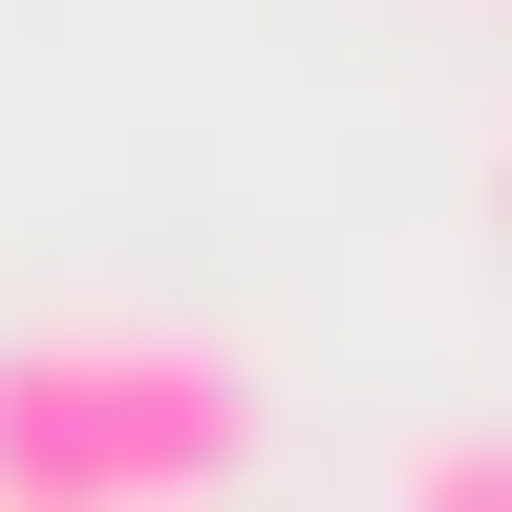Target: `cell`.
Here are the masks:
<instances>
[{
	"instance_id": "2",
	"label": "cell",
	"mask_w": 512,
	"mask_h": 512,
	"mask_svg": "<svg viewBox=\"0 0 512 512\" xmlns=\"http://www.w3.org/2000/svg\"><path fill=\"white\" fill-rule=\"evenodd\" d=\"M384 512H512V427H427L384 470Z\"/></svg>"
},
{
	"instance_id": "3",
	"label": "cell",
	"mask_w": 512,
	"mask_h": 512,
	"mask_svg": "<svg viewBox=\"0 0 512 512\" xmlns=\"http://www.w3.org/2000/svg\"><path fill=\"white\" fill-rule=\"evenodd\" d=\"M491 214H512V128H491Z\"/></svg>"
},
{
	"instance_id": "1",
	"label": "cell",
	"mask_w": 512,
	"mask_h": 512,
	"mask_svg": "<svg viewBox=\"0 0 512 512\" xmlns=\"http://www.w3.org/2000/svg\"><path fill=\"white\" fill-rule=\"evenodd\" d=\"M235 448H256L235 342H171V320L0 342V512H192Z\"/></svg>"
}]
</instances>
